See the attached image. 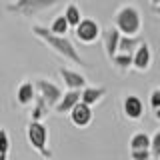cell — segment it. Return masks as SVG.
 Returning <instances> with one entry per match:
<instances>
[{"mask_svg":"<svg viewBox=\"0 0 160 160\" xmlns=\"http://www.w3.org/2000/svg\"><path fill=\"white\" fill-rule=\"evenodd\" d=\"M0 160H8V154H4V152H0Z\"/></svg>","mask_w":160,"mask_h":160,"instance_id":"obj_28","label":"cell"},{"mask_svg":"<svg viewBox=\"0 0 160 160\" xmlns=\"http://www.w3.org/2000/svg\"><path fill=\"white\" fill-rule=\"evenodd\" d=\"M130 158L132 160H152L150 150H130Z\"/></svg>","mask_w":160,"mask_h":160,"instance_id":"obj_23","label":"cell"},{"mask_svg":"<svg viewBox=\"0 0 160 160\" xmlns=\"http://www.w3.org/2000/svg\"><path fill=\"white\" fill-rule=\"evenodd\" d=\"M26 138H28V144L36 150L42 158L52 160V150L48 146V128L44 126L42 122H28Z\"/></svg>","mask_w":160,"mask_h":160,"instance_id":"obj_4","label":"cell"},{"mask_svg":"<svg viewBox=\"0 0 160 160\" xmlns=\"http://www.w3.org/2000/svg\"><path fill=\"white\" fill-rule=\"evenodd\" d=\"M150 156H152V160H160V130H156V132L150 136Z\"/></svg>","mask_w":160,"mask_h":160,"instance_id":"obj_21","label":"cell"},{"mask_svg":"<svg viewBox=\"0 0 160 160\" xmlns=\"http://www.w3.org/2000/svg\"><path fill=\"white\" fill-rule=\"evenodd\" d=\"M74 34H76V38L82 44H92V42H96V40L102 36V28H100V24L96 22V20L82 18L80 24L74 28Z\"/></svg>","mask_w":160,"mask_h":160,"instance_id":"obj_6","label":"cell"},{"mask_svg":"<svg viewBox=\"0 0 160 160\" xmlns=\"http://www.w3.org/2000/svg\"><path fill=\"white\" fill-rule=\"evenodd\" d=\"M120 36L122 34L118 32L114 26H110L106 30H102V42H104V52H106L108 60L112 56H116L118 54V42H120Z\"/></svg>","mask_w":160,"mask_h":160,"instance_id":"obj_11","label":"cell"},{"mask_svg":"<svg viewBox=\"0 0 160 160\" xmlns=\"http://www.w3.org/2000/svg\"><path fill=\"white\" fill-rule=\"evenodd\" d=\"M110 62H112L118 70L128 72V70L132 68V54H116V56L110 58Z\"/></svg>","mask_w":160,"mask_h":160,"instance_id":"obj_20","label":"cell"},{"mask_svg":"<svg viewBox=\"0 0 160 160\" xmlns=\"http://www.w3.org/2000/svg\"><path fill=\"white\" fill-rule=\"evenodd\" d=\"M154 118H156L158 122H160V108H156V110H154Z\"/></svg>","mask_w":160,"mask_h":160,"instance_id":"obj_25","label":"cell"},{"mask_svg":"<svg viewBox=\"0 0 160 160\" xmlns=\"http://www.w3.org/2000/svg\"><path fill=\"white\" fill-rule=\"evenodd\" d=\"M36 98V90H34L32 80H22L16 88V102L20 106H30Z\"/></svg>","mask_w":160,"mask_h":160,"instance_id":"obj_13","label":"cell"},{"mask_svg":"<svg viewBox=\"0 0 160 160\" xmlns=\"http://www.w3.org/2000/svg\"><path fill=\"white\" fill-rule=\"evenodd\" d=\"M58 76L64 80V86H66L68 90H82L88 86V80L84 74L76 72V70H70V68H64L60 66L58 68Z\"/></svg>","mask_w":160,"mask_h":160,"instance_id":"obj_7","label":"cell"},{"mask_svg":"<svg viewBox=\"0 0 160 160\" xmlns=\"http://www.w3.org/2000/svg\"><path fill=\"white\" fill-rule=\"evenodd\" d=\"M50 32L52 34H56V36H66V32L70 30V26H68V22L64 20V16L60 14V16H56L52 20V24H50Z\"/></svg>","mask_w":160,"mask_h":160,"instance_id":"obj_19","label":"cell"},{"mask_svg":"<svg viewBox=\"0 0 160 160\" xmlns=\"http://www.w3.org/2000/svg\"><path fill=\"white\" fill-rule=\"evenodd\" d=\"M150 4H152V8H154V6H158V4H160V0H150Z\"/></svg>","mask_w":160,"mask_h":160,"instance_id":"obj_27","label":"cell"},{"mask_svg":"<svg viewBox=\"0 0 160 160\" xmlns=\"http://www.w3.org/2000/svg\"><path fill=\"white\" fill-rule=\"evenodd\" d=\"M70 120H72L74 126L78 128H86L90 122H92V108L86 106V104L78 102L76 106L70 110Z\"/></svg>","mask_w":160,"mask_h":160,"instance_id":"obj_10","label":"cell"},{"mask_svg":"<svg viewBox=\"0 0 160 160\" xmlns=\"http://www.w3.org/2000/svg\"><path fill=\"white\" fill-rule=\"evenodd\" d=\"M150 108L152 110L160 108V88H154L152 92H150Z\"/></svg>","mask_w":160,"mask_h":160,"instance_id":"obj_24","label":"cell"},{"mask_svg":"<svg viewBox=\"0 0 160 160\" xmlns=\"http://www.w3.org/2000/svg\"><path fill=\"white\" fill-rule=\"evenodd\" d=\"M48 112H50V108L46 106V102L40 96H36L32 102V110H30V122H42Z\"/></svg>","mask_w":160,"mask_h":160,"instance_id":"obj_16","label":"cell"},{"mask_svg":"<svg viewBox=\"0 0 160 160\" xmlns=\"http://www.w3.org/2000/svg\"><path fill=\"white\" fill-rule=\"evenodd\" d=\"M152 64V50H150L148 42H142L136 48V52L132 54V68L138 72H146Z\"/></svg>","mask_w":160,"mask_h":160,"instance_id":"obj_8","label":"cell"},{"mask_svg":"<svg viewBox=\"0 0 160 160\" xmlns=\"http://www.w3.org/2000/svg\"><path fill=\"white\" fill-rule=\"evenodd\" d=\"M114 28L118 30L122 36H138L142 30V16L140 10L134 4H124L116 10L114 14Z\"/></svg>","mask_w":160,"mask_h":160,"instance_id":"obj_2","label":"cell"},{"mask_svg":"<svg viewBox=\"0 0 160 160\" xmlns=\"http://www.w3.org/2000/svg\"><path fill=\"white\" fill-rule=\"evenodd\" d=\"M78 102H80V90H66V92H62L60 102L54 106V112L56 114H70V110L76 106Z\"/></svg>","mask_w":160,"mask_h":160,"instance_id":"obj_12","label":"cell"},{"mask_svg":"<svg viewBox=\"0 0 160 160\" xmlns=\"http://www.w3.org/2000/svg\"><path fill=\"white\" fill-rule=\"evenodd\" d=\"M8 150H10V136L4 128H0V152L8 154Z\"/></svg>","mask_w":160,"mask_h":160,"instance_id":"obj_22","label":"cell"},{"mask_svg":"<svg viewBox=\"0 0 160 160\" xmlns=\"http://www.w3.org/2000/svg\"><path fill=\"white\" fill-rule=\"evenodd\" d=\"M32 34L36 38H40L52 52H56L58 56H62L64 60H68V62H72V64L86 66V60L80 56L78 48L74 46V42L68 36H56V34H52L46 26H42V24H32Z\"/></svg>","mask_w":160,"mask_h":160,"instance_id":"obj_1","label":"cell"},{"mask_svg":"<svg viewBox=\"0 0 160 160\" xmlns=\"http://www.w3.org/2000/svg\"><path fill=\"white\" fill-rule=\"evenodd\" d=\"M32 84H34V90H36V96L42 98L50 110H54V106H56L60 102V98H62L60 86L54 84V82H50V80H46V78H36V80H32Z\"/></svg>","mask_w":160,"mask_h":160,"instance_id":"obj_5","label":"cell"},{"mask_svg":"<svg viewBox=\"0 0 160 160\" xmlns=\"http://www.w3.org/2000/svg\"><path fill=\"white\" fill-rule=\"evenodd\" d=\"M128 148L130 150H148L150 148V136L146 132H136L132 134L128 140Z\"/></svg>","mask_w":160,"mask_h":160,"instance_id":"obj_17","label":"cell"},{"mask_svg":"<svg viewBox=\"0 0 160 160\" xmlns=\"http://www.w3.org/2000/svg\"><path fill=\"white\" fill-rule=\"evenodd\" d=\"M60 0H14L6 6V12L22 18H36L38 14L54 8Z\"/></svg>","mask_w":160,"mask_h":160,"instance_id":"obj_3","label":"cell"},{"mask_svg":"<svg viewBox=\"0 0 160 160\" xmlns=\"http://www.w3.org/2000/svg\"><path fill=\"white\" fill-rule=\"evenodd\" d=\"M62 16H64V20L68 22L70 28H76L78 24H80V20H82V12H80V8L76 6V4H68V6L64 8Z\"/></svg>","mask_w":160,"mask_h":160,"instance_id":"obj_18","label":"cell"},{"mask_svg":"<svg viewBox=\"0 0 160 160\" xmlns=\"http://www.w3.org/2000/svg\"><path fill=\"white\" fill-rule=\"evenodd\" d=\"M104 94H106V88L104 86H86V88L80 90V102L92 108L94 104H98L104 98Z\"/></svg>","mask_w":160,"mask_h":160,"instance_id":"obj_14","label":"cell"},{"mask_svg":"<svg viewBox=\"0 0 160 160\" xmlns=\"http://www.w3.org/2000/svg\"><path fill=\"white\" fill-rule=\"evenodd\" d=\"M152 10H154V14H158V16H160V4H158V6H154Z\"/></svg>","mask_w":160,"mask_h":160,"instance_id":"obj_26","label":"cell"},{"mask_svg":"<svg viewBox=\"0 0 160 160\" xmlns=\"http://www.w3.org/2000/svg\"><path fill=\"white\" fill-rule=\"evenodd\" d=\"M122 112L128 120H140L144 116V102L136 94H128L122 102Z\"/></svg>","mask_w":160,"mask_h":160,"instance_id":"obj_9","label":"cell"},{"mask_svg":"<svg viewBox=\"0 0 160 160\" xmlns=\"http://www.w3.org/2000/svg\"><path fill=\"white\" fill-rule=\"evenodd\" d=\"M144 40L142 36H120V42H118V54H134L136 48L142 44Z\"/></svg>","mask_w":160,"mask_h":160,"instance_id":"obj_15","label":"cell"}]
</instances>
